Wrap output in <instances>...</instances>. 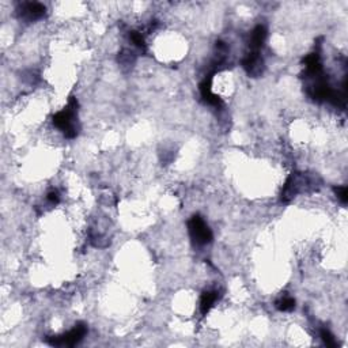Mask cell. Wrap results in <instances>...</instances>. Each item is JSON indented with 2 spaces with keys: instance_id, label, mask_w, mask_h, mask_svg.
I'll use <instances>...</instances> for the list:
<instances>
[{
  "instance_id": "cell-14",
  "label": "cell",
  "mask_w": 348,
  "mask_h": 348,
  "mask_svg": "<svg viewBox=\"0 0 348 348\" xmlns=\"http://www.w3.org/2000/svg\"><path fill=\"white\" fill-rule=\"evenodd\" d=\"M334 192H336V194H338V198H340V202L342 203H347L348 200V190H347V186H338V188H334Z\"/></svg>"
},
{
  "instance_id": "cell-5",
  "label": "cell",
  "mask_w": 348,
  "mask_h": 348,
  "mask_svg": "<svg viewBox=\"0 0 348 348\" xmlns=\"http://www.w3.org/2000/svg\"><path fill=\"white\" fill-rule=\"evenodd\" d=\"M242 66L245 68V71L253 78L260 76L262 71H264V62H262V58L256 50L246 54V58H244V62H242Z\"/></svg>"
},
{
  "instance_id": "cell-12",
  "label": "cell",
  "mask_w": 348,
  "mask_h": 348,
  "mask_svg": "<svg viewBox=\"0 0 348 348\" xmlns=\"http://www.w3.org/2000/svg\"><path fill=\"white\" fill-rule=\"evenodd\" d=\"M321 338H322V340H324V343L326 344V347H336V338H334V336L330 332H329L328 329H322L321 330Z\"/></svg>"
},
{
  "instance_id": "cell-1",
  "label": "cell",
  "mask_w": 348,
  "mask_h": 348,
  "mask_svg": "<svg viewBox=\"0 0 348 348\" xmlns=\"http://www.w3.org/2000/svg\"><path fill=\"white\" fill-rule=\"evenodd\" d=\"M76 114H78V102L74 97L70 98L67 108L56 113L52 118L54 126H58L62 130L66 138L72 139L76 136Z\"/></svg>"
},
{
  "instance_id": "cell-11",
  "label": "cell",
  "mask_w": 348,
  "mask_h": 348,
  "mask_svg": "<svg viewBox=\"0 0 348 348\" xmlns=\"http://www.w3.org/2000/svg\"><path fill=\"white\" fill-rule=\"evenodd\" d=\"M130 40L132 41V42L135 44L138 48L140 49H144L146 48V42H144V38H143V36H142L139 32H130Z\"/></svg>"
},
{
  "instance_id": "cell-2",
  "label": "cell",
  "mask_w": 348,
  "mask_h": 348,
  "mask_svg": "<svg viewBox=\"0 0 348 348\" xmlns=\"http://www.w3.org/2000/svg\"><path fill=\"white\" fill-rule=\"evenodd\" d=\"M189 234L198 245H207L212 241V232L204 222V219L200 215H194L190 218L188 223Z\"/></svg>"
},
{
  "instance_id": "cell-10",
  "label": "cell",
  "mask_w": 348,
  "mask_h": 348,
  "mask_svg": "<svg viewBox=\"0 0 348 348\" xmlns=\"http://www.w3.org/2000/svg\"><path fill=\"white\" fill-rule=\"evenodd\" d=\"M275 306L280 312H291L295 308V300L291 296H283L279 300H276Z\"/></svg>"
},
{
  "instance_id": "cell-9",
  "label": "cell",
  "mask_w": 348,
  "mask_h": 348,
  "mask_svg": "<svg viewBox=\"0 0 348 348\" xmlns=\"http://www.w3.org/2000/svg\"><path fill=\"white\" fill-rule=\"evenodd\" d=\"M216 291H206V292L202 295V300H200V312H202V314H207L208 312L211 310V308L214 306V304L216 302Z\"/></svg>"
},
{
  "instance_id": "cell-15",
  "label": "cell",
  "mask_w": 348,
  "mask_h": 348,
  "mask_svg": "<svg viewBox=\"0 0 348 348\" xmlns=\"http://www.w3.org/2000/svg\"><path fill=\"white\" fill-rule=\"evenodd\" d=\"M48 200L50 202V203H54V204H56V203H58V200H60V198H58V194L56 192V190H52L50 194H48Z\"/></svg>"
},
{
  "instance_id": "cell-4",
  "label": "cell",
  "mask_w": 348,
  "mask_h": 348,
  "mask_svg": "<svg viewBox=\"0 0 348 348\" xmlns=\"http://www.w3.org/2000/svg\"><path fill=\"white\" fill-rule=\"evenodd\" d=\"M309 181L304 178V174L295 173L287 180L284 185V189L282 192V200L283 202H290L291 198H295L300 192H304V189L309 186Z\"/></svg>"
},
{
  "instance_id": "cell-7",
  "label": "cell",
  "mask_w": 348,
  "mask_h": 348,
  "mask_svg": "<svg viewBox=\"0 0 348 348\" xmlns=\"http://www.w3.org/2000/svg\"><path fill=\"white\" fill-rule=\"evenodd\" d=\"M200 92H202V97L207 104L216 108L222 106V100L218 97L216 94H214L212 90H211V76H208L207 79H204V82H202Z\"/></svg>"
},
{
  "instance_id": "cell-6",
  "label": "cell",
  "mask_w": 348,
  "mask_h": 348,
  "mask_svg": "<svg viewBox=\"0 0 348 348\" xmlns=\"http://www.w3.org/2000/svg\"><path fill=\"white\" fill-rule=\"evenodd\" d=\"M20 15L22 18L28 20H36L44 16L45 14V6L41 4V3H37V2H33V3H24L20 7Z\"/></svg>"
},
{
  "instance_id": "cell-13",
  "label": "cell",
  "mask_w": 348,
  "mask_h": 348,
  "mask_svg": "<svg viewBox=\"0 0 348 348\" xmlns=\"http://www.w3.org/2000/svg\"><path fill=\"white\" fill-rule=\"evenodd\" d=\"M132 52H130V50H122L120 54V56H118V62H120V64H122V66H130V64L134 63V60H135V58L132 56Z\"/></svg>"
},
{
  "instance_id": "cell-3",
  "label": "cell",
  "mask_w": 348,
  "mask_h": 348,
  "mask_svg": "<svg viewBox=\"0 0 348 348\" xmlns=\"http://www.w3.org/2000/svg\"><path fill=\"white\" fill-rule=\"evenodd\" d=\"M87 334V326L84 324L75 325V328L71 329L67 334H62V336H54V338H48V343L50 346H56V347H72L75 344H78L82 340Z\"/></svg>"
},
{
  "instance_id": "cell-8",
  "label": "cell",
  "mask_w": 348,
  "mask_h": 348,
  "mask_svg": "<svg viewBox=\"0 0 348 348\" xmlns=\"http://www.w3.org/2000/svg\"><path fill=\"white\" fill-rule=\"evenodd\" d=\"M266 38V29L264 28V26L258 24V26H256L254 30L252 32L250 44H249V45H250V48L257 52V49L262 46V44H264Z\"/></svg>"
}]
</instances>
